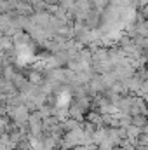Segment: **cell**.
<instances>
[{
	"label": "cell",
	"mask_w": 148,
	"mask_h": 150,
	"mask_svg": "<svg viewBox=\"0 0 148 150\" xmlns=\"http://www.w3.org/2000/svg\"><path fill=\"white\" fill-rule=\"evenodd\" d=\"M45 4H49V5H59L61 0H45Z\"/></svg>",
	"instance_id": "obj_11"
},
{
	"label": "cell",
	"mask_w": 148,
	"mask_h": 150,
	"mask_svg": "<svg viewBox=\"0 0 148 150\" xmlns=\"http://www.w3.org/2000/svg\"><path fill=\"white\" fill-rule=\"evenodd\" d=\"M82 124H84V122H78V120H75V119H72V117H68V119L63 122V127H65L66 133H70V131H75V129H80Z\"/></svg>",
	"instance_id": "obj_8"
},
{
	"label": "cell",
	"mask_w": 148,
	"mask_h": 150,
	"mask_svg": "<svg viewBox=\"0 0 148 150\" xmlns=\"http://www.w3.org/2000/svg\"><path fill=\"white\" fill-rule=\"evenodd\" d=\"M9 115H11L14 124H28V120L32 117V112H30V108L26 105H19L16 108H11Z\"/></svg>",
	"instance_id": "obj_1"
},
{
	"label": "cell",
	"mask_w": 148,
	"mask_h": 150,
	"mask_svg": "<svg viewBox=\"0 0 148 150\" xmlns=\"http://www.w3.org/2000/svg\"><path fill=\"white\" fill-rule=\"evenodd\" d=\"M85 120H87V122H91V124H94V126H98V127H103V115H101L99 112H96V110L87 112Z\"/></svg>",
	"instance_id": "obj_5"
},
{
	"label": "cell",
	"mask_w": 148,
	"mask_h": 150,
	"mask_svg": "<svg viewBox=\"0 0 148 150\" xmlns=\"http://www.w3.org/2000/svg\"><path fill=\"white\" fill-rule=\"evenodd\" d=\"M106 140H108V127H105V126H103V127H98L96 133H94V136H92V143L99 147V145H101L103 142H106Z\"/></svg>",
	"instance_id": "obj_3"
},
{
	"label": "cell",
	"mask_w": 148,
	"mask_h": 150,
	"mask_svg": "<svg viewBox=\"0 0 148 150\" xmlns=\"http://www.w3.org/2000/svg\"><path fill=\"white\" fill-rule=\"evenodd\" d=\"M14 38L9 37V35H2L0 38V47H2V52H9V51H12L14 49Z\"/></svg>",
	"instance_id": "obj_7"
},
{
	"label": "cell",
	"mask_w": 148,
	"mask_h": 150,
	"mask_svg": "<svg viewBox=\"0 0 148 150\" xmlns=\"http://www.w3.org/2000/svg\"><path fill=\"white\" fill-rule=\"evenodd\" d=\"M132 126L143 129L145 126H148V115H136V117H132Z\"/></svg>",
	"instance_id": "obj_9"
},
{
	"label": "cell",
	"mask_w": 148,
	"mask_h": 150,
	"mask_svg": "<svg viewBox=\"0 0 148 150\" xmlns=\"http://www.w3.org/2000/svg\"><path fill=\"white\" fill-rule=\"evenodd\" d=\"M140 96H148V80H145L143 84H141V91H140Z\"/></svg>",
	"instance_id": "obj_10"
},
{
	"label": "cell",
	"mask_w": 148,
	"mask_h": 150,
	"mask_svg": "<svg viewBox=\"0 0 148 150\" xmlns=\"http://www.w3.org/2000/svg\"><path fill=\"white\" fill-rule=\"evenodd\" d=\"M141 134H143V129H141V127H136V126H132V124L127 127V140H129V142L136 143V142L141 138Z\"/></svg>",
	"instance_id": "obj_6"
},
{
	"label": "cell",
	"mask_w": 148,
	"mask_h": 150,
	"mask_svg": "<svg viewBox=\"0 0 148 150\" xmlns=\"http://www.w3.org/2000/svg\"><path fill=\"white\" fill-rule=\"evenodd\" d=\"M72 150H89V147H87V145H78V147H75V149H72Z\"/></svg>",
	"instance_id": "obj_12"
},
{
	"label": "cell",
	"mask_w": 148,
	"mask_h": 150,
	"mask_svg": "<svg viewBox=\"0 0 148 150\" xmlns=\"http://www.w3.org/2000/svg\"><path fill=\"white\" fill-rule=\"evenodd\" d=\"M131 115H132V117H136V115H148L147 101H145L143 96H134L132 107H131Z\"/></svg>",
	"instance_id": "obj_2"
},
{
	"label": "cell",
	"mask_w": 148,
	"mask_h": 150,
	"mask_svg": "<svg viewBox=\"0 0 148 150\" xmlns=\"http://www.w3.org/2000/svg\"><path fill=\"white\" fill-rule=\"evenodd\" d=\"M26 77H28V82L33 84V86H42L45 82V75L42 72H38V70H30L26 74Z\"/></svg>",
	"instance_id": "obj_4"
}]
</instances>
